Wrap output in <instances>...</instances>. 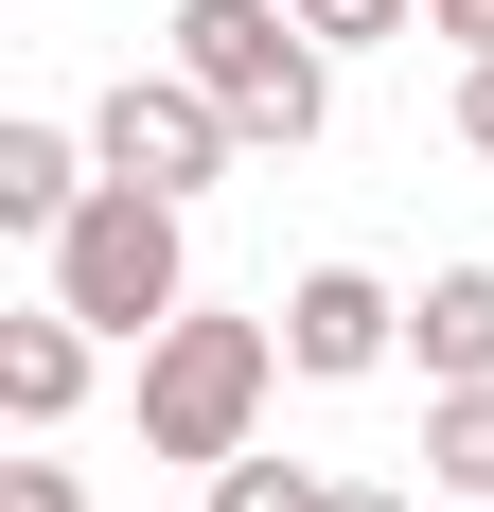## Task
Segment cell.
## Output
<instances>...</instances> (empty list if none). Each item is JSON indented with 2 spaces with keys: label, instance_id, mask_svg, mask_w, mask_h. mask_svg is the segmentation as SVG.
<instances>
[{
  "label": "cell",
  "instance_id": "9c48e42d",
  "mask_svg": "<svg viewBox=\"0 0 494 512\" xmlns=\"http://www.w3.org/2000/svg\"><path fill=\"white\" fill-rule=\"evenodd\" d=\"M424 477L459 512H494V389H424Z\"/></svg>",
  "mask_w": 494,
  "mask_h": 512
},
{
  "label": "cell",
  "instance_id": "52a82bcc",
  "mask_svg": "<svg viewBox=\"0 0 494 512\" xmlns=\"http://www.w3.org/2000/svg\"><path fill=\"white\" fill-rule=\"evenodd\" d=\"M89 177H106L89 124H0V230H36V248H53V230L89 212Z\"/></svg>",
  "mask_w": 494,
  "mask_h": 512
},
{
  "label": "cell",
  "instance_id": "6da1fadb",
  "mask_svg": "<svg viewBox=\"0 0 494 512\" xmlns=\"http://www.w3.org/2000/svg\"><path fill=\"white\" fill-rule=\"evenodd\" d=\"M265 389H283V318H159L142 336V460H247L265 442Z\"/></svg>",
  "mask_w": 494,
  "mask_h": 512
},
{
  "label": "cell",
  "instance_id": "9a60e30c",
  "mask_svg": "<svg viewBox=\"0 0 494 512\" xmlns=\"http://www.w3.org/2000/svg\"><path fill=\"white\" fill-rule=\"evenodd\" d=\"M336 512H406V495H389V477H336Z\"/></svg>",
  "mask_w": 494,
  "mask_h": 512
},
{
  "label": "cell",
  "instance_id": "ba28073f",
  "mask_svg": "<svg viewBox=\"0 0 494 512\" xmlns=\"http://www.w3.org/2000/svg\"><path fill=\"white\" fill-rule=\"evenodd\" d=\"M406 354H424V389H494V265H442L406 301Z\"/></svg>",
  "mask_w": 494,
  "mask_h": 512
},
{
  "label": "cell",
  "instance_id": "7c38bea8",
  "mask_svg": "<svg viewBox=\"0 0 494 512\" xmlns=\"http://www.w3.org/2000/svg\"><path fill=\"white\" fill-rule=\"evenodd\" d=\"M0 512H89V477L71 460H0Z\"/></svg>",
  "mask_w": 494,
  "mask_h": 512
},
{
  "label": "cell",
  "instance_id": "5b68a950",
  "mask_svg": "<svg viewBox=\"0 0 494 512\" xmlns=\"http://www.w3.org/2000/svg\"><path fill=\"white\" fill-rule=\"evenodd\" d=\"M265 318H283V371H300V389H371V371L406 354V301L371 283V265H300Z\"/></svg>",
  "mask_w": 494,
  "mask_h": 512
},
{
  "label": "cell",
  "instance_id": "277c9868",
  "mask_svg": "<svg viewBox=\"0 0 494 512\" xmlns=\"http://www.w3.org/2000/svg\"><path fill=\"white\" fill-rule=\"evenodd\" d=\"M89 159H106V177H142V195H177V212H195L212 177L247 159V124H230V106L195 89V71H177V53H159V71H124V89L89 106Z\"/></svg>",
  "mask_w": 494,
  "mask_h": 512
},
{
  "label": "cell",
  "instance_id": "5bb4252c",
  "mask_svg": "<svg viewBox=\"0 0 494 512\" xmlns=\"http://www.w3.org/2000/svg\"><path fill=\"white\" fill-rule=\"evenodd\" d=\"M459 142L494 159V53H477V71H459Z\"/></svg>",
  "mask_w": 494,
  "mask_h": 512
},
{
  "label": "cell",
  "instance_id": "8fae6325",
  "mask_svg": "<svg viewBox=\"0 0 494 512\" xmlns=\"http://www.w3.org/2000/svg\"><path fill=\"white\" fill-rule=\"evenodd\" d=\"M300 18H318V36H336V53H371V36H406L424 0H300Z\"/></svg>",
  "mask_w": 494,
  "mask_h": 512
},
{
  "label": "cell",
  "instance_id": "7a4b0ae2",
  "mask_svg": "<svg viewBox=\"0 0 494 512\" xmlns=\"http://www.w3.org/2000/svg\"><path fill=\"white\" fill-rule=\"evenodd\" d=\"M177 71L230 106L247 142H318L336 124V36L300 0H177Z\"/></svg>",
  "mask_w": 494,
  "mask_h": 512
},
{
  "label": "cell",
  "instance_id": "3957f363",
  "mask_svg": "<svg viewBox=\"0 0 494 512\" xmlns=\"http://www.w3.org/2000/svg\"><path fill=\"white\" fill-rule=\"evenodd\" d=\"M53 301L89 318V336H159V318H195V212L142 195V177H89V212L53 230Z\"/></svg>",
  "mask_w": 494,
  "mask_h": 512
},
{
  "label": "cell",
  "instance_id": "4fadbf2b",
  "mask_svg": "<svg viewBox=\"0 0 494 512\" xmlns=\"http://www.w3.org/2000/svg\"><path fill=\"white\" fill-rule=\"evenodd\" d=\"M424 36H442L459 71H477V53H494V0H424Z\"/></svg>",
  "mask_w": 494,
  "mask_h": 512
},
{
  "label": "cell",
  "instance_id": "8992f818",
  "mask_svg": "<svg viewBox=\"0 0 494 512\" xmlns=\"http://www.w3.org/2000/svg\"><path fill=\"white\" fill-rule=\"evenodd\" d=\"M71 407H89V318H71V301H18V318H0V424L53 442Z\"/></svg>",
  "mask_w": 494,
  "mask_h": 512
},
{
  "label": "cell",
  "instance_id": "30bf717a",
  "mask_svg": "<svg viewBox=\"0 0 494 512\" xmlns=\"http://www.w3.org/2000/svg\"><path fill=\"white\" fill-rule=\"evenodd\" d=\"M212 512H336V477H318V460H265V442H247V460H212Z\"/></svg>",
  "mask_w": 494,
  "mask_h": 512
}]
</instances>
